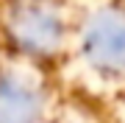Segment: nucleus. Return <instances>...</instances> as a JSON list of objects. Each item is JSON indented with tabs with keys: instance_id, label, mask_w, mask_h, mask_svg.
<instances>
[{
	"instance_id": "f03ea898",
	"label": "nucleus",
	"mask_w": 125,
	"mask_h": 123,
	"mask_svg": "<svg viewBox=\"0 0 125 123\" xmlns=\"http://www.w3.org/2000/svg\"><path fill=\"white\" fill-rule=\"evenodd\" d=\"M67 70L97 84L125 78V6L114 0L83 3Z\"/></svg>"
},
{
	"instance_id": "7ed1b4c3",
	"label": "nucleus",
	"mask_w": 125,
	"mask_h": 123,
	"mask_svg": "<svg viewBox=\"0 0 125 123\" xmlns=\"http://www.w3.org/2000/svg\"><path fill=\"white\" fill-rule=\"evenodd\" d=\"M61 73L0 56V123H56Z\"/></svg>"
},
{
	"instance_id": "f257e3e1",
	"label": "nucleus",
	"mask_w": 125,
	"mask_h": 123,
	"mask_svg": "<svg viewBox=\"0 0 125 123\" xmlns=\"http://www.w3.org/2000/svg\"><path fill=\"white\" fill-rule=\"evenodd\" d=\"M81 9V0H0V56L67 70Z\"/></svg>"
}]
</instances>
